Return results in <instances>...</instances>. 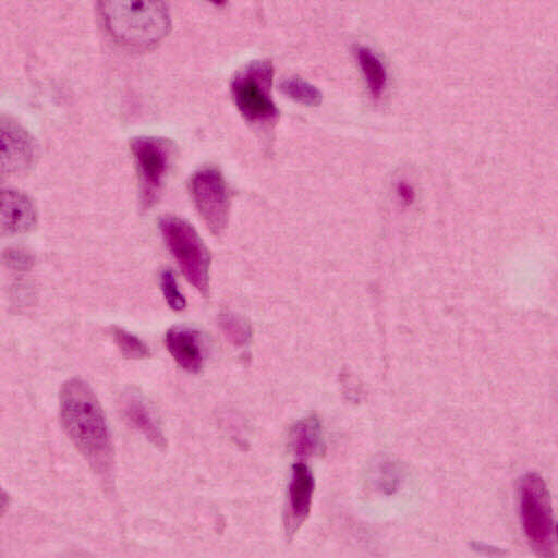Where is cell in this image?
<instances>
[{
	"mask_svg": "<svg viewBox=\"0 0 558 558\" xmlns=\"http://www.w3.org/2000/svg\"><path fill=\"white\" fill-rule=\"evenodd\" d=\"M59 415L64 433L92 469L109 476L113 466L111 434L101 404L86 381L73 377L62 384Z\"/></svg>",
	"mask_w": 558,
	"mask_h": 558,
	"instance_id": "obj_1",
	"label": "cell"
},
{
	"mask_svg": "<svg viewBox=\"0 0 558 558\" xmlns=\"http://www.w3.org/2000/svg\"><path fill=\"white\" fill-rule=\"evenodd\" d=\"M98 9L109 34L133 49L155 46L170 28L163 0H98Z\"/></svg>",
	"mask_w": 558,
	"mask_h": 558,
	"instance_id": "obj_2",
	"label": "cell"
},
{
	"mask_svg": "<svg viewBox=\"0 0 558 558\" xmlns=\"http://www.w3.org/2000/svg\"><path fill=\"white\" fill-rule=\"evenodd\" d=\"M163 240L187 281L202 294L208 292L209 252L197 231L185 220L165 216L159 222Z\"/></svg>",
	"mask_w": 558,
	"mask_h": 558,
	"instance_id": "obj_3",
	"label": "cell"
},
{
	"mask_svg": "<svg viewBox=\"0 0 558 558\" xmlns=\"http://www.w3.org/2000/svg\"><path fill=\"white\" fill-rule=\"evenodd\" d=\"M274 69L269 61H254L233 78L231 92L240 112L250 121H268L278 116L270 97Z\"/></svg>",
	"mask_w": 558,
	"mask_h": 558,
	"instance_id": "obj_4",
	"label": "cell"
},
{
	"mask_svg": "<svg viewBox=\"0 0 558 558\" xmlns=\"http://www.w3.org/2000/svg\"><path fill=\"white\" fill-rule=\"evenodd\" d=\"M520 515L530 543L545 553L550 546L551 507L546 483L537 473H526L519 485Z\"/></svg>",
	"mask_w": 558,
	"mask_h": 558,
	"instance_id": "obj_5",
	"label": "cell"
},
{
	"mask_svg": "<svg viewBox=\"0 0 558 558\" xmlns=\"http://www.w3.org/2000/svg\"><path fill=\"white\" fill-rule=\"evenodd\" d=\"M190 192L203 222L214 234H220L228 223L230 194L227 183L215 168L195 172L190 181Z\"/></svg>",
	"mask_w": 558,
	"mask_h": 558,
	"instance_id": "obj_6",
	"label": "cell"
},
{
	"mask_svg": "<svg viewBox=\"0 0 558 558\" xmlns=\"http://www.w3.org/2000/svg\"><path fill=\"white\" fill-rule=\"evenodd\" d=\"M131 149L138 171L143 202L149 206L162 185L170 162L171 146L160 137L140 136L132 141Z\"/></svg>",
	"mask_w": 558,
	"mask_h": 558,
	"instance_id": "obj_7",
	"label": "cell"
},
{
	"mask_svg": "<svg viewBox=\"0 0 558 558\" xmlns=\"http://www.w3.org/2000/svg\"><path fill=\"white\" fill-rule=\"evenodd\" d=\"M315 482L305 463H295L292 468L288 490L287 530L293 533L305 520L311 510Z\"/></svg>",
	"mask_w": 558,
	"mask_h": 558,
	"instance_id": "obj_8",
	"label": "cell"
},
{
	"mask_svg": "<svg viewBox=\"0 0 558 558\" xmlns=\"http://www.w3.org/2000/svg\"><path fill=\"white\" fill-rule=\"evenodd\" d=\"M166 347L177 364L189 373H198L204 365V347L198 330L174 326L167 331Z\"/></svg>",
	"mask_w": 558,
	"mask_h": 558,
	"instance_id": "obj_9",
	"label": "cell"
},
{
	"mask_svg": "<svg viewBox=\"0 0 558 558\" xmlns=\"http://www.w3.org/2000/svg\"><path fill=\"white\" fill-rule=\"evenodd\" d=\"M121 411L125 421L158 449L167 446L166 437L144 399L130 392L122 397Z\"/></svg>",
	"mask_w": 558,
	"mask_h": 558,
	"instance_id": "obj_10",
	"label": "cell"
},
{
	"mask_svg": "<svg viewBox=\"0 0 558 558\" xmlns=\"http://www.w3.org/2000/svg\"><path fill=\"white\" fill-rule=\"evenodd\" d=\"M36 222V211L32 201L24 194L5 190L1 196V229L5 234L28 231Z\"/></svg>",
	"mask_w": 558,
	"mask_h": 558,
	"instance_id": "obj_11",
	"label": "cell"
},
{
	"mask_svg": "<svg viewBox=\"0 0 558 558\" xmlns=\"http://www.w3.org/2000/svg\"><path fill=\"white\" fill-rule=\"evenodd\" d=\"M33 157V145L27 133L12 122L1 124V168L16 171L26 167Z\"/></svg>",
	"mask_w": 558,
	"mask_h": 558,
	"instance_id": "obj_12",
	"label": "cell"
},
{
	"mask_svg": "<svg viewBox=\"0 0 558 558\" xmlns=\"http://www.w3.org/2000/svg\"><path fill=\"white\" fill-rule=\"evenodd\" d=\"M320 424L317 417L310 416L300 421L293 428L291 441L293 451L301 458L318 451L322 444Z\"/></svg>",
	"mask_w": 558,
	"mask_h": 558,
	"instance_id": "obj_13",
	"label": "cell"
},
{
	"mask_svg": "<svg viewBox=\"0 0 558 558\" xmlns=\"http://www.w3.org/2000/svg\"><path fill=\"white\" fill-rule=\"evenodd\" d=\"M356 58L365 76L371 94L377 98L381 95L386 85V71L376 54L365 47L356 49Z\"/></svg>",
	"mask_w": 558,
	"mask_h": 558,
	"instance_id": "obj_14",
	"label": "cell"
},
{
	"mask_svg": "<svg viewBox=\"0 0 558 558\" xmlns=\"http://www.w3.org/2000/svg\"><path fill=\"white\" fill-rule=\"evenodd\" d=\"M279 89L289 98L306 106H318L322 101L320 92L302 78L284 80L280 83Z\"/></svg>",
	"mask_w": 558,
	"mask_h": 558,
	"instance_id": "obj_15",
	"label": "cell"
},
{
	"mask_svg": "<svg viewBox=\"0 0 558 558\" xmlns=\"http://www.w3.org/2000/svg\"><path fill=\"white\" fill-rule=\"evenodd\" d=\"M220 328L225 337L232 344L241 347L251 338V327L246 320L232 313H225L219 318Z\"/></svg>",
	"mask_w": 558,
	"mask_h": 558,
	"instance_id": "obj_16",
	"label": "cell"
},
{
	"mask_svg": "<svg viewBox=\"0 0 558 558\" xmlns=\"http://www.w3.org/2000/svg\"><path fill=\"white\" fill-rule=\"evenodd\" d=\"M112 331L114 342L124 357L142 360L149 356L148 347L138 337L119 327Z\"/></svg>",
	"mask_w": 558,
	"mask_h": 558,
	"instance_id": "obj_17",
	"label": "cell"
},
{
	"mask_svg": "<svg viewBox=\"0 0 558 558\" xmlns=\"http://www.w3.org/2000/svg\"><path fill=\"white\" fill-rule=\"evenodd\" d=\"M160 287L166 302L173 311H183L186 307V299L180 291L172 270L165 269L161 272Z\"/></svg>",
	"mask_w": 558,
	"mask_h": 558,
	"instance_id": "obj_18",
	"label": "cell"
},
{
	"mask_svg": "<svg viewBox=\"0 0 558 558\" xmlns=\"http://www.w3.org/2000/svg\"><path fill=\"white\" fill-rule=\"evenodd\" d=\"M398 193L400 197L408 204L412 203L414 199V191L413 189L405 182H400L398 184Z\"/></svg>",
	"mask_w": 558,
	"mask_h": 558,
	"instance_id": "obj_19",
	"label": "cell"
},
{
	"mask_svg": "<svg viewBox=\"0 0 558 558\" xmlns=\"http://www.w3.org/2000/svg\"><path fill=\"white\" fill-rule=\"evenodd\" d=\"M209 1H211L213 3L218 4V5H222L226 2V0H209Z\"/></svg>",
	"mask_w": 558,
	"mask_h": 558,
	"instance_id": "obj_20",
	"label": "cell"
},
{
	"mask_svg": "<svg viewBox=\"0 0 558 558\" xmlns=\"http://www.w3.org/2000/svg\"><path fill=\"white\" fill-rule=\"evenodd\" d=\"M557 538H558V525H557Z\"/></svg>",
	"mask_w": 558,
	"mask_h": 558,
	"instance_id": "obj_21",
	"label": "cell"
}]
</instances>
